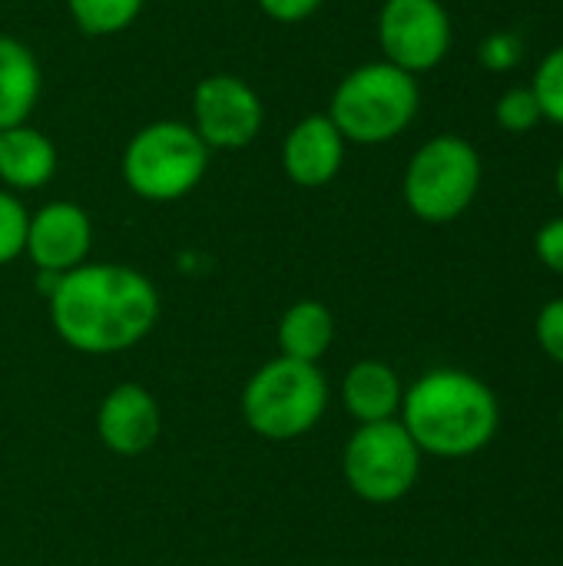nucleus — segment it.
I'll return each mask as SVG.
<instances>
[{
    "label": "nucleus",
    "instance_id": "4be33fe9",
    "mask_svg": "<svg viewBox=\"0 0 563 566\" xmlns=\"http://www.w3.org/2000/svg\"><path fill=\"white\" fill-rule=\"evenodd\" d=\"M534 338H538L541 352L551 361L563 365V295L554 298V302H548L538 312V318H534Z\"/></svg>",
    "mask_w": 563,
    "mask_h": 566
},
{
    "label": "nucleus",
    "instance_id": "7ed1b4c3",
    "mask_svg": "<svg viewBox=\"0 0 563 566\" xmlns=\"http://www.w3.org/2000/svg\"><path fill=\"white\" fill-rule=\"evenodd\" d=\"M418 106V76L388 60H372L342 76L329 103V119L338 126L345 143L382 146L398 139L415 123Z\"/></svg>",
    "mask_w": 563,
    "mask_h": 566
},
{
    "label": "nucleus",
    "instance_id": "5701e85b",
    "mask_svg": "<svg viewBox=\"0 0 563 566\" xmlns=\"http://www.w3.org/2000/svg\"><path fill=\"white\" fill-rule=\"evenodd\" d=\"M534 255L544 269L563 279V216L548 219L534 235Z\"/></svg>",
    "mask_w": 563,
    "mask_h": 566
},
{
    "label": "nucleus",
    "instance_id": "f257e3e1",
    "mask_svg": "<svg viewBox=\"0 0 563 566\" xmlns=\"http://www.w3.org/2000/svg\"><path fill=\"white\" fill-rule=\"evenodd\" d=\"M50 325L83 355H119L139 345L159 318L156 285L119 262H83L46 295Z\"/></svg>",
    "mask_w": 563,
    "mask_h": 566
},
{
    "label": "nucleus",
    "instance_id": "412c9836",
    "mask_svg": "<svg viewBox=\"0 0 563 566\" xmlns=\"http://www.w3.org/2000/svg\"><path fill=\"white\" fill-rule=\"evenodd\" d=\"M521 53H524L521 36H514V33H508V30L488 33V36L481 40V46H478V60H481V66L491 70V73H511V70L521 63Z\"/></svg>",
    "mask_w": 563,
    "mask_h": 566
},
{
    "label": "nucleus",
    "instance_id": "0eeeda50",
    "mask_svg": "<svg viewBox=\"0 0 563 566\" xmlns=\"http://www.w3.org/2000/svg\"><path fill=\"white\" fill-rule=\"evenodd\" d=\"M421 451L405 424H358L342 454V474L355 497L368 504H395L411 494L421 478Z\"/></svg>",
    "mask_w": 563,
    "mask_h": 566
},
{
    "label": "nucleus",
    "instance_id": "423d86ee",
    "mask_svg": "<svg viewBox=\"0 0 563 566\" xmlns=\"http://www.w3.org/2000/svg\"><path fill=\"white\" fill-rule=\"evenodd\" d=\"M329 408V381L319 365L272 358L242 388V418L265 441L309 434Z\"/></svg>",
    "mask_w": 563,
    "mask_h": 566
},
{
    "label": "nucleus",
    "instance_id": "4468645a",
    "mask_svg": "<svg viewBox=\"0 0 563 566\" xmlns=\"http://www.w3.org/2000/svg\"><path fill=\"white\" fill-rule=\"evenodd\" d=\"M56 146L30 123L0 129V186L10 192L43 189L56 176Z\"/></svg>",
    "mask_w": 563,
    "mask_h": 566
},
{
    "label": "nucleus",
    "instance_id": "6e6552de",
    "mask_svg": "<svg viewBox=\"0 0 563 566\" xmlns=\"http://www.w3.org/2000/svg\"><path fill=\"white\" fill-rule=\"evenodd\" d=\"M375 30L382 60L411 76L435 70L455 40L451 13L441 0H385Z\"/></svg>",
    "mask_w": 563,
    "mask_h": 566
},
{
    "label": "nucleus",
    "instance_id": "dca6fc26",
    "mask_svg": "<svg viewBox=\"0 0 563 566\" xmlns=\"http://www.w3.org/2000/svg\"><path fill=\"white\" fill-rule=\"evenodd\" d=\"M332 342H335V318L322 302L302 298V302L285 308V315L279 322L282 358L319 365L325 358V352L332 348Z\"/></svg>",
    "mask_w": 563,
    "mask_h": 566
},
{
    "label": "nucleus",
    "instance_id": "393cba45",
    "mask_svg": "<svg viewBox=\"0 0 563 566\" xmlns=\"http://www.w3.org/2000/svg\"><path fill=\"white\" fill-rule=\"evenodd\" d=\"M554 186H557V196H561L563 202V156L561 163H557V172H554Z\"/></svg>",
    "mask_w": 563,
    "mask_h": 566
},
{
    "label": "nucleus",
    "instance_id": "f3484780",
    "mask_svg": "<svg viewBox=\"0 0 563 566\" xmlns=\"http://www.w3.org/2000/svg\"><path fill=\"white\" fill-rule=\"evenodd\" d=\"M146 0H66V10L80 33L86 36H116L129 30Z\"/></svg>",
    "mask_w": 563,
    "mask_h": 566
},
{
    "label": "nucleus",
    "instance_id": "9d476101",
    "mask_svg": "<svg viewBox=\"0 0 563 566\" xmlns=\"http://www.w3.org/2000/svg\"><path fill=\"white\" fill-rule=\"evenodd\" d=\"M90 249H93V222L83 206L70 199H56L30 216L23 255H30L37 272L66 275L86 262Z\"/></svg>",
    "mask_w": 563,
    "mask_h": 566
},
{
    "label": "nucleus",
    "instance_id": "aec40b11",
    "mask_svg": "<svg viewBox=\"0 0 563 566\" xmlns=\"http://www.w3.org/2000/svg\"><path fill=\"white\" fill-rule=\"evenodd\" d=\"M27 226H30V212L20 202L17 192L0 186V265H10L13 259L23 255L27 249Z\"/></svg>",
    "mask_w": 563,
    "mask_h": 566
},
{
    "label": "nucleus",
    "instance_id": "9b49d317",
    "mask_svg": "<svg viewBox=\"0 0 563 566\" xmlns=\"http://www.w3.org/2000/svg\"><path fill=\"white\" fill-rule=\"evenodd\" d=\"M96 434L119 458L146 454L163 434V411L143 385H116L96 411Z\"/></svg>",
    "mask_w": 563,
    "mask_h": 566
},
{
    "label": "nucleus",
    "instance_id": "6ab92c4d",
    "mask_svg": "<svg viewBox=\"0 0 563 566\" xmlns=\"http://www.w3.org/2000/svg\"><path fill=\"white\" fill-rule=\"evenodd\" d=\"M531 90L541 103V113L544 119L563 126V43L554 46L534 70V80H531Z\"/></svg>",
    "mask_w": 563,
    "mask_h": 566
},
{
    "label": "nucleus",
    "instance_id": "ddd939ff",
    "mask_svg": "<svg viewBox=\"0 0 563 566\" xmlns=\"http://www.w3.org/2000/svg\"><path fill=\"white\" fill-rule=\"evenodd\" d=\"M405 385L398 371L385 361L365 358L355 361L342 378V405L358 424L395 421L402 415Z\"/></svg>",
    "mask_w": 563,
    "mask_h": 566
},
{
    "label": "nucleus",
    "instance_id": "20e7f679",
    "mask_svg": "<svg viewBox=\"0 0 563 566\" xmlns=\"http://www.w3.org/2000/svg\"><path fill=\"white\" fill-rule=\"evenodd\" d=\"M209 153L212 149L199 139L192 123L156 119L129 136L119 172L133 196L146 202H176L202 182Z\"/></svg>",
    "mask_w": 563,
    "mask_h": 566
},
{
    "label": "nucleus",
    "instance_id": "a211bd4d",
    "mask_svg": "<svg viewBox=\"0 0 563 566\" xmlns=\"http://www.w3.org/2000/svg\"><path fill=\"white\" fill-rule=\"evenodd\" d=\"M494 119L504 133H531L538 123H544V113H541V103L534 96L531 86H511L501 93L498 106H494Z\"/></svg>",
    "mask_w": 563,
    "mask_h": 566
},
{
    "label": "nucleus",
    "instance_id": "39448f33",
    "mask_svg": "<svg viewBox=\"0 0 563 566\" xmlns=\"http://www.w3.org/2000/svg\"><path fill=\"white\" fill-rule=\"evenodd\" d=\"M481 156L455 133L431 136L415 149L402 176V196L415 219L428 226H448L461 219L481 189Z\"/></svg>",
    "mask_w": 563,
    "mask_h": 566
},
{
    "label": "nucleus",
    "instance_id": "b1692460",
    "mask_svg": "<svg viewBox=\"0 0 563 566\" xmlns=\"http://www.w3.org/2000/svg\"><path fill=\"white\" fill-rule=\"evenodd\" d=\"M259 3V10L269 17V20H275V23H302V20H309L325 0H256Z\"/></svg>",
    "mask_w": 563,
    "mask_h": 566
},
{
    "label": "nucleus",
    "instance_id": "1a4fd4ad",
    "mask_svg": "<svg viewBox=\"0 0 563 566\" xmlns=\"http://www.w3.org/2000/svg\"><path fill=\"white\" fill-rule=\"evenodd\" d=\"M265 123L262 96L236 73H209L192 90V129L209 149H242Z\"/></svg>",
    "mask_w": 563,
    "mask_h": 566
},
{
    "label": "nucleus",
    "instance_id": "a878e982",
    "mask_svg": "<svg viewBox=\"0 0 563 566\" xmlns=\"http://www.w3.org/2000/svg\"><path fill=\"white\" fill-rule=\"evenodd\" d=\"M561 438H563V411H561Z\"/></svg>",
    "mask_w": 563,
    "mask_h": 566
},
{
    "label": "nucleus",
    "instance_id": "2eb2a0df",
    "mask_svg": "<svg viewBox=\"0 0 563 566\" xmlns=\"http://www.w3.org/2000/svg\"><path fill=\"white\" fill-rule=\"evenodd\" d=\"M40 90L43 73L37 53L23 40L0 33V129L27 123L37 109Z\"/></svg>",
    "mask_w": 563,
    "mask_h": 566
},
{
    "label": "nucleus",
    "instance_id": "f8f14e48",
    "mask_svg": "<svg viewBox=\"0 0 563 566\" xmlns=\"http://www.w3.org/2000/svg\"><path fill=\"white\" fill-rule=\"evenodd\" d=\"M345 136L329 119V113H312L299 119L282 139V172L299 189L329 186L345 166Z\"/></svg>",
    "mask_w": 563,
    "mask_h": 566
},
{
    "label": "nucleus",
    "instance_id": "f03ea898",
    "mask_svg": "<svg viewBox=\"0 0 563 566\" xmlns=\"http://www.w3.org/2000/svg\"><path fill=\"white\" fill-rule=\"evenodd\" d=\"M398 421L421 454L461 461L484 451L501 428V405L488 381L461 368L425 371L405 388Z\"/></svg>",
    "mask_w": 563,
    "mask_h": 566
}]
</instances>
